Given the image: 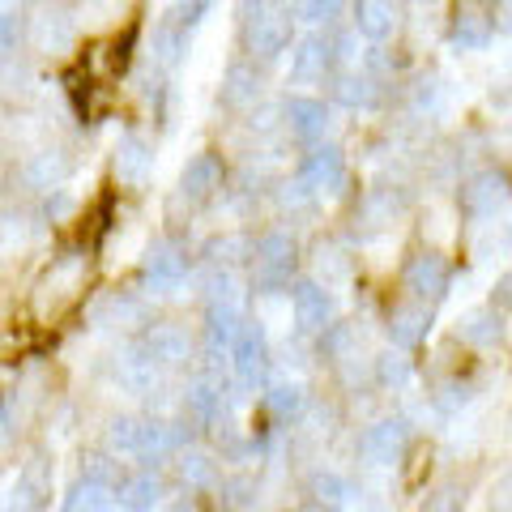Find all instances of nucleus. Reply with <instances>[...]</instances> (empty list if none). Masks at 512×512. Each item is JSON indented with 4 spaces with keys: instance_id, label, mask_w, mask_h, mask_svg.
Wrapping results in <instances>:
<instances>
[{
    "instance_id": "1",
    "label": "nucleus",
    "mask_w": 512,
    "mask_h": 512,
    "mask_svg": "<svg viewBox=\"0 0 512 512\" xmlns=\"http://www.w3.org/2000/svg\"><path fill=\"white\" fill-rule=\"evenodd\" d=\"M82 291H86V261L82 256H60V261L43 274V282L35 286V316L39 320L60 316Z\"/></svg>"
},
{
    "instance_id": "2",
    "label": "nucleus",
    "mask_w": 512,
    "mask_h": 512,
    "mask_svg": "<svg viewBox=\"0 0 512 512\" xmlns=\"http://www.w3.org/2000/svg\"><path fill=\"white\" fill-rule=\"evenodd\" d=\"M180 440V431L154 419H116L107 431V444L128 457H163L171 448H180Z\"/></svg>"
},
{
    "instance_id": "3",
    "label": "nucleus",
    "mask_w": 512,
    "mask_h": 512,
    "mask_svg": "<svg viewBox=\"0 0 512 512\" xmlns=\"http://www.w3.org/2000/svg\"><path fill=\"white\" fill-rule=\"evenodd\" d=\"M295 274V239L282 231H269L252 244V282L256 291H282Z\"/></svg>"
},
{
    "instance_id": "4",
    "label": "nucleus",
    "mask_w": 512,
    "mask_h": 512,
    "mask_svg": "<svg viewBox=\"0 0 512 512\" xmlns=\"http://www.w3.org/2000/svg\"><path fill=\"white\" fill-rule=\"evenodd\" d=\"M448 282H453V265H448L440 252H419V256H410V265H406V274H402V286H406V291L419 299V303L444 299Z\"/></svg>"
},
{
    "instance_id": "5",
    "label": "nucleus",
    "mask_w": 512,
    "mask_h": 512,
    "mask_svg": "<svg viewBox=\"0 0 512 512\" xmlns=\"http://www.w3.org/2000/svg\"><path fill=\"white\" fill-rule=\"evenodd\" d=\"M333 64H338V43H333V35H308L291 52V82L316 86L333 73Z\"/></svg>"
},
{
    "instance_id": "6",
    "label": "nucleus",
    "mask_w": 512,
    "mask_h": 512,
    "mask_svg": "<svg viewBox=\"0 0 512 512\" xmlns=\"http://www.w3.org/2000/svg\"><path fill=\"white\" fill-rule=\"evenodd\" d=\"M410 444V423L406 419H380L376 427L363 431L359 440V453L367 466H397Z\"/></svg>"
},
{
    "instance_id": "7",
    "label": "nucleus",
    "mask_w": 512,
    "mask_h": 512,
    "mask_svg": "<svg viewBox=\"0 0 512 512\" xmlns=\"http://www.w3.org/2000/svg\"><path fill=\"white\" fill-rule=\"evenodd\" d=\"M231 355H235V376L239 384H265L269 376V342H265V329L261 325H244L239 329V338L231 342Z\"/></svg>"
},
{
    "instance_id": "8",
    "label": "nucleus",
    "mask_w": 512,
    "mask_h": 512,
    "mask_svg": "<svg viewBox=\"0 0 512 512\" xmlns=\"http://www.w3.org/2000/svg\"><path fill=\"white\" fill-rule=\"evenodd\" d=\"M346 184V158L338 146H312L299 163V188L308 192H338Z\"/></svg>"
},
{
    "instance_id": "9",
    "label": "nucleus",
    "mask_w": 512,
    "mask_h": 512,
    "mask_svg": "<svg viewBox=\"0 0 512 512\" xmlns=\"http://www.w3.org/2000/svg\"><path fill=\"white\" fill-rule=\"evenodd\" d=\"M248 47L261 60H274L291 47V18L278 9H261L248 18Z\"/></svg>"
},
{
    "instance_id": "10",
    "label": "nucleus",
    "mask_w": 512,
    "mask_h": 512,
    "mask_svg": "<svg viewBox=\"0 0 512 512\" xmlns=\"http://www.w3.org/2000/svg\"><path fill=\"white\" fill-rule=\"evenodd\" d=\"M508 197H512V184L504 171H483L461 188V205H466V214H474V218H491Z\"/></svg>"
},
{
    "instance_id": "11",
    "label": "nucleus",
    "mask_w": 512,
    "mask_h": 512,
    "mask_svg": "<svg viewBox=\"0 0 512 512\" xmlns=\"http://www.w3.org/2000/svg\"><path fill=\"white\" fill-rule=\"evenodd\" d=\"M188 274V256L175 244H154L141 261V282L154 286V291H175Z\"/></svg>"
},
{
    "instance_id": "12",
    "label": "nucleus",
    "mask_w": 512,
    "mask_h": 512,
    "mask_svg": "<svg viewBox=\"0 0 512 512\" xmlns=\"http://www.w3.org/2000/svg\"><path fill=\"white\" fill-rule=\"evenodd\" d=\"M291 308H295L299 329H308V333L329 329V320H333V299H329L325 286L312 282V278H303V282L291 286Z\"/></svg>"
},
{
    "instance_id": "13",
    "label": "nucleus",
    "mask_w": 512,
    "mask_h": 512,
    "mask_svg": "<svg viewBox=\"0 0 512 512\" xmlns=\"http://www.w3.org/2000/svg\"><path fill=\"white\" fill-rule=\"evenodd\" d=\"M491 30H495V18H491L487 0H457V9H453V43L457 47H487Z\"/></svg>"
},
{
    "instance_id": "14",
    "label": "nucleus",
    "mask_w": 512,
    "mask_h": 512,
    "mask_svg": "<svg viewBox=\"0 0 512 512\" xmlns=\"http://www.w3.org/2000/svg\"><path fill=\"white\" fill-rule=\"evenodd\" d=\"M137 355L154 367H180L188 359V333L175 329V325H154L146 338H141Z\"/></svg>"
},
{
    "instance_id": "15",
    "label": "nucleus",
    "mask_w": 512,
    "mask_h": 512,
    "mask_svg": "<svg viewBox=\"0 0 512 512\" xmlns=\"http://www.w3.org/2000/svg\"><path fill=\"white\" fill-rule=\"evenodd\" d=\"M282 116H286V124H291V133L299 141H308V146H316L329 128V107L320 99H291L282 107Z\"/></svg>"
},
{
    "instance_id": "16",
    "label": "nucleus",
    "mask_w": 512,
    "mask_h": 512,
    "mask_svg": "<svg viewBox=\"0 0 512 512\" xmlns=\"http://www.w3.org/2000/svg\"><path fill=\"white\" fill-rule=\"evenodd\" d=\"M239 329H244V312H239V303H210V312H205V342H210L214 359L222 355V350H231V342L239 338Z\"/></svg>"
},
{
    "instance_id": "17",
    "label": "nucleus",
    "mask_w": 512,
    "mask_h": 512,
    "mask_svg": "<svg viewBox=\"0 0 512 512\" xmlns=\"http://www.w3.org/2000/svg\"><path fill=\"white\" fill-rule=\"evenodd\" d=\"M355 30L363 39L384 43L397 30V0H355Z\"/></svg>"
},
{
    "instance_id": "18",
    "label": "nucleus",
    "mask_w": 512,
    "mask_h": 512,
    "mask_svg": "<svg viewBox=\"0 0 512 512\" xmlns=\"http://www.w3.org/2000/svg\"><path fill=\"white\" fill-rule=\"evenodd\" d=\"M218 184H222V163H218V154H197V158H192V163L184 167V175H180V197L205 201V197H214Z\"/></svg>"
},
{
    "instance_id": "19",
    "label": "nucleus",
    "mask_w": 512,
    "mask_h": 512,
    "mask_svg": "<svg viewBox=\"0 0 512 512\" xmlns=\"http://www.w3.org/2000/svg\"><path fill=\"white\" fill-rule=\"evenodd\" d=\"M256 94H261V73L248 60H235L227 69V82H222V103L227 107H252Z\"/></svg>"
},
{
    "instance_id": "20",
    "label": "nucleus",
    "mask_w": 512,
    "mask_h": 512,
    "mask_svg": "<svg viewBox=\"0 0 512 512\" xmlns=\"http://www.w3.org/2000/svg\"><path fill=\"white\" fill-rule=\"evenodd\" d=\"M427 325H431V312L423 303H414V308H393L389 316V338L402 346V350H414L423 338H427Z\"/></svg>"
},
{
    "instance_id": "21",
    "label": "nucleus",
    "mask_w": 512,
    "mask_h": 512,
    "mask_svg": "<svg viewBox=\"0 0 512 512\" xmlns=\"http://www.w3.org/2000/svg\"><path fill=\"white\" fill-rule=\"evenodd\" d=\"M116 504V487L111 483H99V478H82V483H73V491L64 495V512H111Z\"/></svg>"
},
{
    "instance_id": "22",
    "label": "nucleus",
    "mask_w": 512,
    "mask_h": 512,
    "mask_svg": "<svg viewBox=\"0 0 512 512\" xmlns=\"http://www.w3.org/2000/svg\"><path fill=\"white\" fill-rule=\"evenodd\" d=\"M116 500L128 512H150L158 500H163V483L154 474H133V478H120L116 483Z\"/></svg>"
},
{
    "instance_id": "23",
    "label": "nucleus",
    "mask_w": 512,
    "mask_h": 512,
    "mask_svg": "<svg viewBox=\"0 0 512 512\" xmlns=\"http://www.w3.org/2000/svg\"><path fill=\"white\" fill-rule=\"evenodd\" d=\"M500 333H504V320L495 308H474V312L461 316V325H457V338L470 342V346H495Z\"/></svg>"
},
{
    "instance_id": "24",
    "label": "nucleus",
    "mask_w": 512,
    "mask_h": 512,
    "mask_svg": "<svg viewBox=\"0 0 512 512\" xmlns=\"http://www.w3.org/2000/svg\"><path fill=\"white\" fill-rule=\"evenodd\" d=\"M184 410H188L197 423H214L218 410H222V384H218L214 376L192 380L188 393H184Z\"/></svg>"
},
{
    "instance_id": "25",
    "label": "nucleus",
    "mask_w": 512,
    "mask_h": 512,
    "mask_svg": "<svg viewBox=\"0 0 512 512\" xmlns=\"http://www.w3.org/2000/svg\"><path fill=\"white\" fill-rule=\"evenodd\" d=\"M116 175L124 184H141L150 175V150H146V141H141L137 133H128L116 146Z\"/></svg>"
},
{
    "instance_id": "26",
    "label": "nucleus",
    "mask_w": 512,
    "mask_h": 512,
    "mask_svg": "<svg viewBox=\"0 0 512 512\" xmlns=\"http://www.w3.org/2000/svg\"><path fill=\"white\" fill-rule=\"evenodd\" d=\"M64 175H69V158L64 154H39L35 163L26 167V180L35 184V188H60L64 184Z\"/></svg>"
},
{
    "instance_id": "27",
    "label": "nucleus",
    "mask_w": 512,
    "mask_h": 512,
    "mask_svg": "<svg viewBox=\"0 0 512 512\" xmlns=\"http://www.w3.org/2000/svg\"><path fill=\"white\" fill-rule=\"evenodd\" d=\"M333 99H338L342 107H372L376 103V82L372 77H338L333 82Z\"/></svg>"
},
{
    "instance_id": "28",
    "label": "nucleus",
    "mask_w": 512,
    "mask_h": 512,
    "mask_svg": "<svg viewBox=\"0 0 512 512\" xmlns=\"http://www.w3.org/2000/svg\"><path fill=\"white\" fill-rule=\"evenodd\" d=\"M180 478L188 487H214L218 483V461L210 453H184L180 457Z\"/></svg>"
},
{
    "instance_id": "29",
    "label": "nucleus",
    "mask_w": 512,
    "mask_h": 512,
    "mask_svg": "<svg viewBox=\"0 0 512 512\" xmlns=\"http://www.w3.org/2000/svg\"><path fill=\"white\" fill-rule=\"evenodd\" d=\"M180 52H184V22L167 18L163 26H158V35H154V56H158V64H175Z\"/></svg>"
},
{
    "instance_id": "30",
    "label": "nucleus",
    "mask_w": 512,
    "mask_h": 512,
    "mask_svg": "<svg viewBox=\"0 0 512 512\" xmlns=\"http://www.w3.org/2000/svg\"><path fill=\"white\" fill-rule=\"evenodd\" d=\"M303 406H308V397H303L299 384H278V389H269V410H274L282 423L299 419Z\"/></svg>"
},
{
    "instance_id": "31",
    "label": "nucleus",
    "mask_w": 512,
    "mask_h": 512,
    "mask_svg": "<svg viewBox=\"0 0 512 512\" xmlns=\"http://www.w3.org/2000/svg\"><path fill=\"white\" fill-rule=\"evenodd\" d=\"M346 495H350V487L342 483L338 474H316L312 478V500L316 504H325V508L338 512V508H346Z\"/></svg>"
},
{
    "instance_id": "32",
    "label": "nucleus",
    "mask_w": 512,
    "mask_h": 512,
    "mask_svg": "<svg viewBox=\"0 0 512 512\" xmlns=\"http://www.w3.org/2000/svg\"><path fill=\"white\" fill-rule=\"evenodd\" d=\"M252 256V239L248 235H227V239H214L210 244V261L214 265H231V261H244Z\"/></svg>"
},
{
    "instance_id": "33",
    "label": "nucleus",
    "mask_w": 512,
    "mask_h": 512,
    "mask_svg": "<svg viewBox=\"0 0 512 512\" xmlns=\"http://www.w3.org/2000/svg\"><path fill=\"white\" fill-rule=\"evenodd\" d=\"M376 376H380V384H393V389H402V384L410 380V359L406 355H380L376 359Z\"/></svg>"
},
{
    "instance_id": "34",
    "label": "nucleus",
    "mask_w": 512,
    "mask_h": 512,
    "mask_svg": "<svg viewBox=\"0 0 512 512\" xmlns=\"http://www.w3.org/2000/svg\"><path fill=\"white\" fill-rule=\"evenodd\" d=\"M342 9H346V0H299V13H303L308 22H316V26L338 22Z\"/></svg>"
},
{
    "instance_id": "35",
    "label": "nucleus",
    "mask_w": 512,
    "mask_h": 512,
    "mask_svg": "<svg viewBox=\"0 0 512 512\" xmlns=\"http://www.w3.org/2000/svg\"><path fill=\"white\" fill-rule=\"evenodd\" d=\"M205 291H210V303H239V282L231 269H214L210 278H205Z\"/></svg>"
},
{
    "instance_id": "36",
    "label": "nucleus",
    "mask_w": 512,
    "mask_h": 512,
    "mask_svg": "<svg viewBox=\"0 0 512 512\" xmlns=\"http://www.w3.org/2000/svg\"><path fill=\"white\" fill-rule=\"evenodd\" d=\"M423 512H461V500H457V491H440V495H431L427 508Z\"/></svg>"
},
{
    "instance_id": "37",
    "label": "nucleus",
    "mask_w": 512,
    "mask_h": 512,
    "mask_svg": "<svg viewBox=\"0 0 512 512\" xmlns=\"http://www.w3.org/2000/svg\"><path fill=\"white\" fill-rule=\"evenodd\" d=\"M13 39H18V26H13V18H9L5 9H0V56H5L9 47H13Z\"/></svg>"
},
{
    "instance_id": "38",
    "label": "nucleus",
    "mask_w": 512,
    "mask_h": 512,
    "mask_svg": "<svg viewBox=\"0 0 512 512\" xmlns=\"http://www.w3.org/2000/svg\"><path fill=\"white\" fill-rule=\"evenodd\" d=\"M495 299H500V303H508V299H512V278H504V282H500V295H495Z\"/></svg>"
},
{
    "instance_id": "39",
    "label": "nucleus",
    "mask_w": 512,
    "mask_h": 512,
    "mask_svg": "<svg viewBox=\"0 0 512 512\" xmlns=\"http://www.w3.org/2000/svg\"><path fill=\"white\" fill-rule=\"evenodd\" d=\"M171 512H201V508H197V504H188V500H184V504H175Z\"/></svg>"
}]
</instances>
